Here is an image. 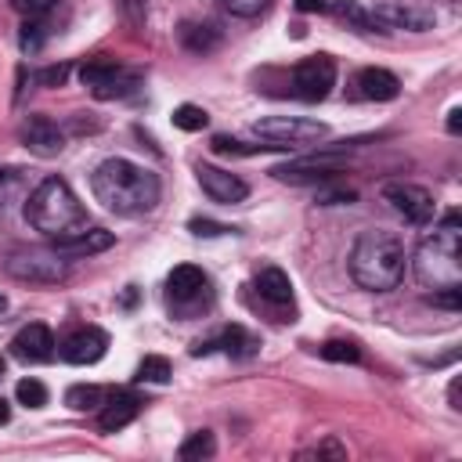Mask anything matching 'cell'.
Here are the masks:
<instances>
[{
    "label": "cell",
    "instance_id": "836d02e7",
    "mask_svg": "<svg viewBox=\"0 0 462 462\" xmlns=\"http://www.w3.org/2000/svg\"><path fill=\"white\" fill-rule=\"evenodd\" d=\"M11 7L18 14H25V18H43V14H51L58 7V0H11Z\"/></svg>",
    "mask_w": 462,
    "mask_h": 462
},
{
    "label": "cell",
    "instance_id": "6da1fadb",
    "mask_svg": "<svg viewBox=\"0 0 462 462\" xmlns=\"http://www.w3.org/2000/svg\"><path fill=\"white\" fill-rule=\"evenodd\" d=\"M90 191L105 209L119 217H137L159 202V177L130 159H105L90 173Z\"/></svg>",
    "mask_w": 462,
    "mask_h": 462
},
{
    "label": "cell",
    "instance_id": "ba28073f",
    "mask_svg": "<svg viewBox=\"0 0 462 462\" xmlns=\"http://www.w3.org/2000/svg\"><path fill=\"white\" fill-rule=\"evenodd\" d=\"M383 202L411 227H426L433 217H437V202L433 195L422 188V184H411V180H390L383 184Z\"/></svg>",
    "mask_w": 462,
    "mask_h": 462
},
{
    "label": "cell",
    "instance_id": "f546056e",
    "mask_svg": "<svg viewBox=\"0 0 462 462\" xmlns=\"http://www.w3.org/2000/svg\"><path fill=\"white\" fill-rule=\"evenodd\" d=\"M321 357L325 361H357L361 350L350 339H328V343H321Z\"/></svg>",
    "mask_w": 462,
    "mask_h": 462
},
{
    "label": "cell",
    "instance_id": "e0dca14e",
    "mask_svg": "<svg viewBox=\"0 0 462 462\" xmlns=\"http://www.w3.org/2000/svg\"><path fill=\"white\" fill-rule=\"evenodd\" d=\"M375 29H411V32H422L433 25V14L430 11H419V7H408V4H383L375 11H368Z\"/></svg>",
    "mask_w": 462,
    "mask_h": 462
},
{
    "label": "cell",
    "instance_id": "4316f807",
    "mask_svg": "<svg viewBox=\"0 0 462 462\" xmlns=\"http://www.w3.org/2000/svg\"><path fill=\"white\" fill-rule=\"evenodd\" d=\"M206 123H209V116H206V108H199V105H177V108H173V126H177V130L195 134V130H202Z\"/></svg>",
    "mask_w": 462,
    "mask_h": 462
},
{
    "label": "cell",
    "instance_id": "7bdbcfd3",
    "mask_svg": "<svg viewBox=\"0 0 462 462\" xmlns=\"http://www.w3.org/2000/svg\"><path fill=\"white\" fill-rule=\"evenodd\" d=\"M7 419H11V404H7V401H4V397H0V426H4V422H7Z\"/></svg>",
    "mask_w": 462,
    "mask_h": 462
},
{
    "label": "cell",
    "instance_id": "8992f818",
    "mask_svg": "<svg viewBox=\"0 0 462 462\" xmlns=\"http://www.w3.org/2000/svg\"><path fill=\"white\" fill-rule=\"evenodd\" d=\"M253 134L260 141H267L274 152H282V148H300V144L321 141L328 134V126L318 119H303V116H263L253 123Z\"/></svg>",
    "mask_w": 462,
    "mask_h": 462
},
{
    "label": "cell",
    "instance_id": "7a4b0ae2",
    "mask_svg": "<svg viewBox=\"0 0 462 462\" xmlns=\"http://www.w3.org/2000/svg\"><path fill=\"white\" fill-rule=\"evenodd\" d=\"M404 242L393 231L372 227L361 231L350 249V278L368 292H386L404 278Z\"/></svg>",
    "mask_w": 462,
    "mask_h": 462
},
{
    "label": "cell",
    "instance_id": "1f68e13d",
    "mask_svg": "<svg viewBox=\"0 0 462 462\" xmlns=\"http://www.w3.org/2000/svg\"><path fill=\"white\" fill-rule=\"evenodd\" d=\"M22 195V170H0V209Z\"/></svg>",
    "mask_w": 462,
    "mask_h": 462
},
{
    "label": "cell",
    "instance_id": "d6986e66",
    "mask_svg": "<svg viewBox=\"0 0 462 462\" xmlns=\"http://www.w3.org/2000/svg\"><path fill=\"white\" fill-rule=\"evenodd\" d=\"M397 94H401V83L390 69L372 65V69H361L354 76V97H361V101H393Z\"/></svg>",
    "mask_w": 462,
    "mask_h": 462
},
{
    "label": "cell",
    "instance_id": "ee69618b",
    "mask_svg": "<svg viewBox=\"0 0 462 462\" xmlns=\"http://www.w3.org/2000/svg\"><path fill=\"white\" fill-rule=\"evenodd\" d=\"M4 307H7V300H4V296H0V310H4Z\"/></svg>",
    "mask_w": 462,
    "mask_h": 462
},
{
    "label": "cell",
    "instance_id": "603a6c76",
    "mask_svg": "<svg viewBox=\"0 0 462 462\" xmlns=\"http://www.w3.org/2000/svg\"><path fill=\"white\" fill-rule=\"evenodd\" d=\"M105 401H108V393H105L101 386H94V383L69 386V393H65V404H69V408H76V411H97Z\"/></svg>",
    "mask_w": 462,
    "mask_h": 462
},
{
    "label": "cell",
    "instance_id": "9c48e42d",
    "mask_svg": "<svg viewBox=\"0 0 462 462\" xmlns=\"http://www.w3.org/2000/svg\"><path fill=\"white\" fill-rule=\"evenodd\" d=\"M79 83L94 94V97H123L137 87L134 72H123L112 58H90L79 65Z\"/></svg>",
    "mask_w": 462,
    "mask_h": 462
},
{
    "label": "cell",
    "instance_id": "d6a6232c",
    "mask_svg": "<svg viewBox=\"0 0 462 462\" xmlns=\"http://www.w3.org/2000/svg\"><path fill=\"white\" fill-rule=\"evenodd\" d=\"M220 4L235 18H256V14H263L271 7V0H220Z\"/></svg>",
    "mask_w": 462,
    "mask_h": 462
},
{
    "label": "cell",
    "instance_id": "4dcf8cb0",
    "mask_svg": "<svg viewBox=\"0 0 462 462\" xmlns=\"http://www.w3.org/2000/svg\"><path fill=\"white\" fill-rule=\"evenodd\" d=\"M43 40H47V32H43V25H40V18H29V22L22 25V36H18V47H22L25 54H36V51L43 47Z\"/></svg>",
    "mask_w": 462,
    "mask_h": 462
},
{
    "label": "cell",
    "instance_id": "8d00e7d4",
    "mask_svg": "<svg viewBox=\"0 0 462 462\" xmlns=\"http://www.w3.org/2000/svg\"><path fill=\"white\" fill-rule=\"evenodd\" d=\"M357 195H354V188H325V184H318V202H354Z\"/></svg>",
    "mask_w": 462,
    "mask_h": 462
},
{
    "label": "cell",
    "instance_id": "ab89813d",
    "mask_svg": "<svg viewBox=\"0 0 462 462\" xmlns=\"http://www.w3.org/2000/svg\"><path fill=\"white\" fill-rule=\"evenodd\" d=\"M328 4L325 0H296V11H303V14H310V11H325Z\"/></svg>",
    "mask_w": 462,
    "mask_h": 462
},
{
    "label": "cell",
    "instance_id": "5bb4252c",
    "mask_svg": "<svg viewBox=\"0 0 462 462\" xmlns=\"http://www.w3.org/2000/svg\"><path fill=\"white\" fill-rule=\"evenodd\" d=\"M58 346H61V361H69V365H94V361L105 357L108 336L97 325H83V328L69 332Z\"/></svg>",
    "mask_w": 462,
    "mask_h": 462
},
{
    "label": "cell",
    "instance_id": "74e56055",
    "mask_svg": "<svg viewBox=\"0 0 462 462\" xmlns=\"http://www.w3.org/2000/svg\"><path fill=\"white\" fill-rule=\"evenodd\" d=\"M458 300H462V289H433L430 296L433 307H448V310H458Z\"/></svg>",
    "mask_w": 462,
    "mask_h": 462
},
{
    "label": "cell",
    "instance_id": "2e32d148",
    "mask_svg": "<svg viewBox=\"0 0 462 462\" xmlns=\"http://www.w3.org/2000/svg\"><path fill=\"white\" fill-rule=\"evenodd\" d=\"M54 346H58L54 343V332L47 325H40V321L18 328L14 339H11V354L18 361H25V365H47L54 357Z\"/></svg>",
    "mask_w": 462,
    "mask_h": 462
},
{
    "label": "cell",
    "instance_id": "9a60e30c",
    "mask_svg": "<svg viewBox=\"0 0 462 462\" xmlns=\"http://www.w3.org/2000/svg\"><path fill=\"white\" fill-rule=\"evenodd\" d=\"M22 144L32 152V155H40V159H54V155H61V148H65V134H61V126L54 123V119H47V116H29L25 123H22Z\"/></svg>",
    "mask_w": 462,
    "mask_h": 462
},
{
    "label": "cell",
    "instance_id": "b9f144b4",
    "mask_svg": "<svg viewBox=\"0 0 462 462\" xmlns=\"http://www.w3.org/2000/svg\"><path fill=\"white\" fill-rule=\"evenodd\" d=\"M448 130H451V134H458V130H462V112H458V108H451V112H448Z\"/></svg>",
    "mask_w": 462,
    "mask_h": 462
},
{
    "label": "cell",
    "instance_id": "f35d334b",
    "mask_svg": "<svg viewBox=\"0 0 462 462\" xmlns=\"http://www.w3.org/2000/svg\"><path fill=\"white\" fill-rule=\"evenodd\" d=\"M195 235H206V238H213V235H224V231H231V227H224V224H217V220H202V217H195L191 224H188Z\"/></svg>",
    "mask_w": 462,
    "mask_h": 462
},
{
    "label": "cell",
    "instance_id": "7402d4cb",
    "mask_svg": "<svg viewBox=\"0 0 462 462\" xmlns=\"http://www.w3.org/2000/svg\"><path fill=\"white\" fill-rule=\"evenodd\" d=\"M180 43H184L191 54H209V51L220 43V29L209 25V22H184V25H180Z\"/></svg>",
    "mask_w": 462,
    "mask_h": 462
},
{
    "label": "cell",
    "instance_id": "7c38bea8",
    "mask_svg": "<svg viewBox=\"0 0 462 462\" xmlns=\"http://www.w3.org/2000/svg\"><path fill=\"white\" fill-rule=\"evenodd\" d=\"M253 289H256L260 303H263L278 321H292V314H296V307H292V282H289V274H285L282 267H263V271L256 274Z\"/></svg>",
    "mask_w": 462,
    "mask_h": 462
},
{
    "label": "cell",
    "instance_id": "d590c367",
    "mask_svg": "<svg viewBox=\"0 0 462 462\" xmlns=\"http://www.w3.org/2000/svg\"><path fill=\"white\" fill-rule=\"evenodd\" d=\"M69 79V65H51V69H40L36 72V83L40 87H61Z\"/></svg>",
    "mask_w": 462,
    "mask_h": 462
},
{
    "label": "cell",
    "instance_id": "f1b7e54d",
    "mask_svg": "<svg viewBox=\"0 0 462 462\" xmlns=\"http://www.w3.org/2000/svg\"><path fill=\"white\" fill-rule=\"evenodd\" d=\"M213 152H220V155H253V152H274V148H271V144H242V141H235V137L217 134V137H213Z\"/></svg>",
    "mask_w": 462,
    "mask_h": 462
},
{
    "label": "cell",
    "instance_id": "83f0119b",
    "mask_svg": "<svg viewBox=\"0 0 462 462\" xmlns=\"http://www.w3.org/2000/svg\"><path fill=\"white\" fill-rule=\"evenodd\" d=\"M14 397H18L25 408H43V404H47V386H43L40 379H22V383L14 386Z\"/></svg>",
    "mask_w": 462,
    "mask_h": 462
},
{
    "label": "cell",
    "instance_id": "ac0fdd59",
    "mask_svg": "<svg viewBox=\"0 0 462 462\" xmlns=\"http://www.w3.org/2000/svg\"><path fill=\"white\" fill-rule=\"evenodd\" d=\"M209 350H224V354H231V357H249V354L256 350V336H249L242 325H224L217 336L199 339V343L191 346L195 357H199V354H209Z\"/></svg>",
    "mask_w": 462,
    "mask_h": 462
},
{
    "label": "cell",
    "instance_id": "f6af8a7d",
    "mask_svg": "<svg viewBox=\"0 0 462 462\" xmlns=\"http://www.w3.org/2000/svg\"><path fill=\"white\" fill-rule=\"evenodd\" d=\"M0 375H4V357H0Z\"/></svg>",
    "mask_w": 462,
    "mask_h": 462
},
{
    "label": "cell",
    "instance_id": "4fadbf2b",
    "mask_svg": "<svg viewBox=\"0 0 462 462\" xmlns=\"http://www.w3.org/2000/svg\"><path fill=\"white\" fill-rule=\"evenodd\" d=\"M195 177H199V188L213 199V202H224V206H235L249 195V184L242 177H235L231 170H220V166H209V162H199L195 166Z\"/></svg>",
    "mask_w": 462,
    "mask_h": 462
},
{
    "label": "cell",
    "instance_id": "3957f363",
    "mask_svg": "<svg viewBox=\"0 0 462 462\" xmlns=\"http://www.w3.org/2000/svg\"><path fill=\"white\" fill-rule=\"evenodd\" d=\"M25 220L40 235H47L51 242L69 238V235H76V231H83L90 224L83 202L76 199V191L61 177H43L29 191V199H25Z\"/></svg>",
    "mask_w": 462,
    "mask_h": 462
},
{
    "label": "cell",
    "instance_id": "277c9868",
    "mask_svg": "<svg viewBox=\"0 0 462 462\" xmlns=\"http://www.w3.org/2000/svg\"><path fill=\"white\" fill-rule=\"evenodd\" d=\"M415 278L426 289H462V231L458 213H448L440 227H433L430 238L415 249Z\"/></svg>",
    "mask_w": 462,
    "mask_h": 462
},
{
    "label": "cell",
    "instance_id": "e575fe53",
    "mask_svg": "<svg viewBox=\"0 0 462 462\" xmlns=\"http://www.w3.org/2000/svg\"><path fill=\"white\" fill-rule=\"evenodd\" d=\"M300 458H346V448L336 444V440H321V444L300 451Z\"/></svg>",
    "mask_w": 462,
    "mask_h": 462
},
{
    "label": "cell",
    "instance_id": "ffe728a7",
    "mask_svg": "<svg viewBox=\"0 0 462 462\" xmlns=\"http://www.w3.org/2000/svg\"><path fill=\"white\" fill-rule=\"evenodd\" d=\"M137 411H141V397H134V393H108V401L97 408V430L101 433H116V430H123L126 422H134L137 419Z\"/></svg>",
    "mask_w": 462,
    "mask_h": 462
},
{
    "label": "cell",
    "instance_id": "cb8c5ba5",
    "mask_svg": "<svg viewBox=\"0 0 462 462\" xmlns=\"http://www.w3.org/2000/svg\"><path fill=\"white\" fill-rule=\"evenodd\" d=\"M217 451V444H213V433L209 430H199V433H191L180 448H177V455L184 458V462H191V458H209Z\"/></svg>",
    "mask_w": 462,
    "mask_h": 462
},
{
    "label": "cell",
    "instance_id": "60d3db41",
    "mask_svg": "<svg viewBox=\"0 0 462 462\" xmlns=\"http://www.w3.org/2000/svg\"><path fill=\"white\" fill-rule=\"evenodd\" d=\"M458 390H462V379H451V386H448V401H451L455 411L462 408V404H458Z\"/></svg>",
    "mask_w": 462,
    "mask_h": 462
},
{
    "label": "cell",
    "instance_id": "44dd1931",
    "mask_svg": "<svg viewBox=\"0 0 462 462\" xmlns=\"http://www.w3.org/2000/svg\"><path fill=\"white\" fill-rule=\"evenodd\" d=\"M108 245H112V231L90 227V224H87L83 231H76V235L54 242V249H58L61 256H90V253H101V249H108Z\"/></svg>",
    "mask_w": 462,
    "mask_h": 462
},
{
    "label": "cell",
    "instance_id": "30bf717a",
    "mask_svg": "<svg viewBox=\"0 0 462 462\" xmlns=\"http://www.w3.org/2000/svg\"><path fill=\"white\" fill-rule=\"evenodd\" d=\"M332 83H336V61H332L328 54L303 58V61L292 69V76H289L292 97H300V101H321V97H328Z\"/></svg>",
    "mask_w": 462,
    "mask_h": 462
},
{
    "label": "cell",
    "instance_id": "484cf974",
    "mask_svg": "<svg viewBox=\"0 0 462 462\" xmlns=\"http://www.w3.org/2000/svg\"><path fill=\"white\" fill-rule=\"evenodd\" d=\"M170 375H173V368H170V361L159 357V354H148V357L137 365V379H141V383H170Z\"/></svg>",
    "mask_w": 462,
    "mask_h": 462
},
{
    "label": "cell",
    "instance_id": "5b68a950",
    "mask_svg": "<svg viewBox=\"0 0 462 462\" xmlns=\"http://www.w3.org/2000/svg\"><path fill=\"white\" fill-rule=\"evenodd\" d=\"M213 300V289H209V278L202 267L195 263H180L170 271L166 278V307L177 314V318H195L199 310H206Z\"/></svg>",
    "mask_w": 462,
    "mask_h": 462
},
{
    "label": "cell",
    "instance_id": "8fae6325",
    "mask_svg": "<svg viewBox=\"0 0 462 462\" xmlns=\"http://www.w3.org/2000/svg\"><path fill=\"white\" fill-rule=\"evenodd\" d=\"M339 170H343V159L332 148H325L318 155H307V159H292L285 166H274L271 173L278 180H285V184H328Z\"/></svg>",
    "mask_w": 462,
    "mask_h": 462
},
{
    "label": "cell",
    "instance_id": "52a82bcc",
    "mask_svg": "<svg viewBox=\"0 0 462 462\" xmlns=\"http://www.w3.org/2000/svg\"><path fill=\"white\" fill-rule=\"evenodd\" d=\"M4 271L18 282H40V285H54L69 274V263L58 249H18L4 260Z\"/></svg>",
    "mask_w": 462,
    "mask_h": 462
},
{
    "label": "cell",
    "instance_id": "d4e9b609",
    "mask_svg": "<svg viewBox=\"0 0 462 462\" xmlns=\"http://www.w3.org/2000/svg\"><path fill=\"white\" fill-rule=\"evenodd\" d=\"M332 11H336V18H343V22H346V25H354V29H375L372 14H368L357 0H336V4H332Z\"/></svg>",
    "mask_w": 462,
    "mask_h": 462
}]
</instances>
